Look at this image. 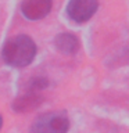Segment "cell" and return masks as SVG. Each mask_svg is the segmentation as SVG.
Instances as JSON below:
<instances>
[{"mask_svg":"<svg viewBox=\"0 0 129 133\" xmlns=\"http://www.w3.org/2000/svg\"><path fill=\"white\" fill-rule=\"evenodd\" d=\"M69 121L62 112H47L35 119L32 133H67Z\"/></svg>","mask_w":129,"mask_h":133,"instance_id":"2","label":"cell"},{"mask_svg":"<svg viewBox=\"0 0 129 133\" xmlns=\"http://www.w3.org/2000/svg\"><path fill=\"white\" fill-rule=\"evenodd\" d=\"M51 0H24L21 4V11L28 19L44 18L51 10Z\"/></svg>","mask_w":129,"mask_h":133,"instance_id":"4","label":"cell"},{"mask_svg":"<svg viewBox=\"0 0 129 133\" xmlns=\"http://www.w3.org/2000/svg\"><path fill=\"white\" fill-rule=\"evenodd\" d=\"M54 44L58 51L62 54H74L78 51L79 49V40L78 37L68 32H62L54 39Z\"/></svg>","mask_w":129,"mask_h":133,"instance_id":"6","label":"cell"},{"mask_svg":"<svg viewBox=\"0 0 129 133\" xmlns=\"http://www.w3.org/2000/svg\"><path fill=\"white\" fill-rule=\"evenodd\" d=\"M43 103V97L36 91H28L27 94L15 98L12 103V110L15 112H29Z\"/></svg>","mask_w":129,"mask_h":133,"instance_id":"5","label":"cell"},{"mask_svg":"<svg viewBox=\"0 0 129 133\" xmlns=\"http://www.w3.org/2000/svg\"><path fill=\"white\" fill-rule=\"evenodd\" d=\"M36 56V44L29 36L18 35L8 39L2 49V58L6 64L22 68L29 65Z\"/></svg>","mask_w":129,"mask_h":133,"instance_id":"1","label":"cell"},{"mask_svg":"<svg viewBox=\"0 0 129 133\" xmlns=\"http://www.w3.org/2000/svg\"><path fill=\"white\" fill-rule=\"evenodd\" d=\"M97 6V0H69L67 4V14L74 22L83 24L94 15Z\"/></svg>","mask_w":129,"mask_h":133,"instance_id":"3","label":"cell"},{"mask_svg":"<svg viewBox=\"0 0 129 133\" xmlns=\"http://www.w3.org/2000/svg\"><path fill=\"white\" fill-rule=\"evenodd\" d=\"M2 125H3V118H2V115H0V129H2Z\"/></svg>","mask_w":129,"mask_h":133,"instance_id":"7","label":"cell"}]
</instances>
